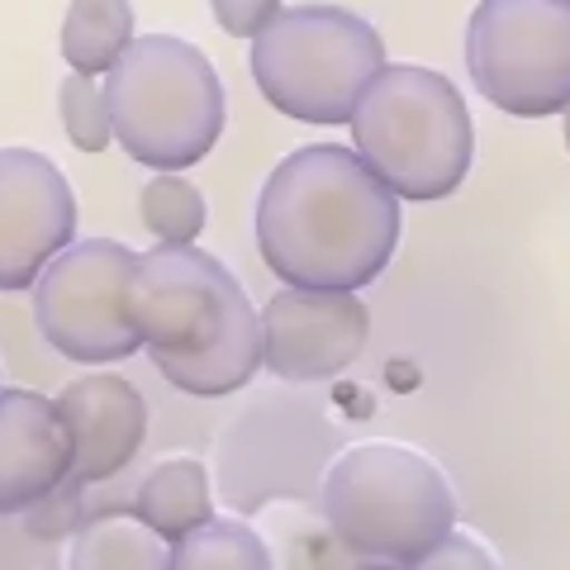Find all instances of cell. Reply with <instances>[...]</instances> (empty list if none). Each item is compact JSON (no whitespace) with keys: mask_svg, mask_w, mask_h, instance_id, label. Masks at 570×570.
Returning <instances> with one entry per match:
<instances>
[{"mask_svg":"<svg viewBox=\"0 0 570 570\" xmlns=\"http://www.w3.org/2000/svg\"><path fill=\"white\" fill-rule=\"evenodd\" d=\"M257 247L281 285L362 291L400 247V190L356 148H295L257 195Z\"/></svg>","mask_w":570,"mask_h":570,"instance_id":"cell-1","label":"cell"},{"mask_svg":"<svg viewBox=\"0 0 570 570\" xmlns=\"http://www.w3.org/2000/svg\"><path fill=\"white\" fill-rule=\"evenodd\" d=\"M58 409L71 428V448H77L71 475L91 480V485L115 480L148 438V404L119 371H86V376L67 381L58 390Z\"/></svg>","mask_w":570,"mask_h":570,"instance_id":"cell-11","label":"cell"},{"mask_svg":"<svg viewBox=\"0 0 570 570\" xmlns=\"http://www.w3.org/2000/svg\"><path fill=\"white\" fill-rule=\"evenodd\" d=\"M138 257L115 238H86L58 253L33 281V324L67 362H129L142 333L129 318V281Z\"/></svg>","mask_w":570,"mask_h":570,"instance_id":"cell-8","label":"cell"},{"mask_svg":"<svg viewBox=\"0 0 570 570\" xmlns=\"http://www.w3.org/2000/svg\"><path fill=\"white\" fill-rule=\"evenodd\" d=\"M566 148H570V105H566Z\"/></svg>","mask_w":570,"mask_h":570,"instance_id":"cell-22","label":"cell"},{"mask_svg":"<svg viewBox=\"0 0 570 570\" xmlns=\"http://www.w3.org/2000/svg\"><path fill=\"white\" fill-rule=\"evenodd\" d=\"M134 513L148 528H157L167 542H181L186 532L214 519V499H209V471L190 456H171L138 480L134 490Z\"/></svg>","mask_w":570,"mask_h":570,"instance_id":"cell-13","label":"cell"},{"mask_svg":"<svg viewBox=\"0 0 570 570\" xmlns=\"http://www.w3.org/2000/svg\"><path fill=\"white\" fill-rule=\"evenodd\" d=\"M352 142L400 200H442L475 163V124L456 86L428 67H385L352 115Z\"/></svg>","mask_w":570,"mask_h":570,"instance_id":"cell-5","label":"cell"},{"mask_svg":"<svg viewBox=\"0 0 570 570\" xmlns=\"http://www.w3.org/2000/svg\"><path fill=\"white\" fill-rule=\"evenodd\" d=\"M77 466L58 400L24 385L0 390V509L20 513L62 485Z\"/></svg>","mask_w":570,"mask_h":570,"instance_id":"cell-12","label":"cell"},{"mask_svg":"<svg viewBox=\"0 0 570 570\" xmlns=\"http://www.w3.org/2000/svg\"><path fill=\"white\" fill-rule=\"evenodd\" d=\"M129 318L153 366L186 395H234L266 366L262 314L234 272L195 243H157L138 257Z\"/></svg>","mask_w":570,"mask_h":570,"instance_id":"cell-2","label":"cell"},{"mask_svg":"<svg viewBox=\"0 0 570 570\" xmlns=\"http://www.w3.org/2000/svg\"><path fill=\"white\" fill-rule=\"evenodd\" d=\"M71 570H171V542L138 513H96L77 528L67 551Z\"/></svg>","mask_w":570,"mask_h":570,"instance_id":"cell-14","label":"cell"},{"mask_svg":"<svg viewBox=\"0 0 570 570\" xmlns=\"http://www.w3.org/2000/svg\"><path fill=\"white\" fill-rule=\"evenodd\" d=\"M58 115H62V129H67L77 153L96 157L115 142L110 96H105V86H96L91 71H71V77L58 86Z\"/></svg>","mask_w":570,"mask_h":570,"instance_id":"cell-18","label":"cell"},{"mask_svg":"<svg viewBox=\"0 0 570 570\" xmlns=\"http://www.w3.org/2000/svg\"><path fill=\"white\" fill-rule=\"evenodd\" d=\"M77 234L62 167L33 148L0 153V291H29Z\"/></svg>","mask_w":570,"mask_h":570,"instance_id":"cell-10","label":"cell"},{"mask_svg":"<svg viewBox=\"0 0 570 570\" xmlns=\"http://www.w3.org/2000/svg\"><path fill=\"white\" fill-rule=\"evenodd\" d=\"M115 142L153 171H186L224 134L219 71L176 33H142L105 71Z\"/></svg>","mask_w":570,"mask_h":570,"instance_id":"cell-4","label":"cell"},{"mask_svg":"<svg viewBox=\"0 0 570 570\" xmlns=\"http://www.w3.org/2000/svg\"><path fill=\"white\" fill-rule=\"evenodd\" d=\"M266 371L281 381H328L347 371L371 343V309L356 291L285 285L262 309Z\"/></svg>","mask_w":570,"mask_h":570,"instance_id":"cell-9","label":"cell"},{"mask_svg":"<svg viewBox=\"0 0 570 570\" xmlns=\"http://www.w3.org/2000/svg\"><path fill=\"white\" fill-rule=\"evenodd\" d=\"M138 214H142V228L157 243H200L205 219H209L200 186L186 181L181 171L148 176L138 190Z\"/></svg>","mask_w":570,"mask_h":570,"instance_id":"cell-17","label":"cell"},{"mask_svg":"<svg viewBox=\"0 0 570 570\" xmlns=\"http://www.w3.org/2000/svg\"><path fill=\"white\" fill-rule=\"evenodd\" d=\"M324 523L352 557L419 570L456 532V494L433 461L395 442L343 452L318 494Z\"/></svg>","mask_w":570,"mask_h":570,"instance_id":"cell-3","label":"cell"},{"mask_svg":"<svg viewBox=\"0 0 570 570\" xmlns=\"http://www.w3.org/2000/svg\"><path fill=\"white\" fill-rule=\"evenodd\" d=\"M381 71V33L337 6H285L253 39L257 91L299 124H352Z\"/></svg>","mask_w":570,"mask_h":570,"instance_id":"cell-6","label":"cell"},{"mask_svg":"<svg viewBox=\"0 0 570 570\" xmlns=\"http://www.w3.org/2000/svg\"><path fill=\"white\" fill-rule=\"evenodd\" d=\"M428 566L442 570V566H475V570H494V557L485 551V542L466 538V532H452L448 542H442L433 557H428Z\"/></svg>","mask_w":570,"mask_h":570,"instance_id":"cell-21","label":"cell"},{"mask_svg":"<svg viewBox=\"0 0 570 570\" xmlns=\"http://www.w3.org/2000/svg\"><path fill=\"white\" fill-rule=\"evenodd\" d=\"M466 67L494 110L519 119L570 105V0H480L466 20Z\"/></svg>","mask_w":570,"mask_h":570,"instance_id":"cell-7","label":"cell"},{"mask_svg":"<svg viewBox=\"0 0 570 570\" xmlns=\"http://www.w3.org/2000/svg\"><path fill=\"white\" fill-rule=\"evenodd\" d=\"M209 10H214V20H219L224 33H234V39H257L285 6L281 0H209Z\"/></svg>","mask_w":570,"mask_h":570,"instance_id":"cell-20","label":"cell"},{"mask_svg":"<svg viewBox=\"0 0 570 570\" xmlns=\"http://www.w3.org/2000/svg\"><path fill=\"white\" fill-rule=\"evenodd\" d=\"M81 490H91V480H81V475H67L58 490L43 494V499H33L29 509L20 513H10V519H24V528L33 532V538H62L67 528H81Z\"/></svg>","mask_w":570,"mask_h":570,"instance_id":"cell-19","label":"cell"},{"mask_svg":"<svg viewBox=\"0 0 570 570\" xmlns=\"http://www.w3.org/2000/svg\"><path fill=\"white\" fill-rule=\"evenodd\" d=\"M272 551L247 523L209 519L181 542H171V570H266Z\"/></svg>","mask_w":570,"mask_h":570,"instance_id":"cell-16","label":"cell"},{"mask_svg":"<svg viewBox=\"0 0 570 570\" xmlns=\"http://www.w3.org/2000/svg\"><path fill=\"white\" fill-rule=\"evenodd\" d=\"M134 43L129 0H71L62 20V58L71 71H110Z\"/></svg>","mask_w":570,"mask_h":570,"instance_id":"cell-15","label":"cell"}]
</instances>
